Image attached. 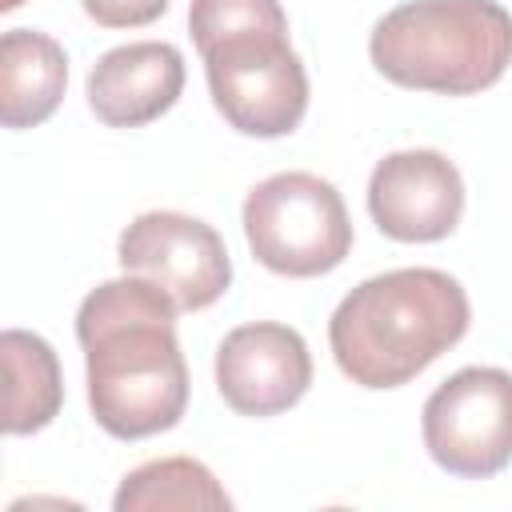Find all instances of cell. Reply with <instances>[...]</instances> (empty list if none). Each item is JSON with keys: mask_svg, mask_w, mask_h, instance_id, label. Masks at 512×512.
<instances>
[{"mask_svg": "<svg viewBox=\"0 0 512 512\" xmlns=\"http://www.w3.org/2000/svg\"><path fill=\"white\" fill-rule=\"evenodd\" d=\"M312 384V356L296 328L256 320L232 328L216 348V388L240 416H280Z\"/></svg>", "mask_w": 512, "mask_h": 512, "instance_id": "9", "label": "cell"}, {"mask_svg": "<svg viewBox=\"0 0 512 512\" xmlns=\"http://www.w3.org/2000/svg\"><path fill=\"white\" fill-rule=\"evenodd\" d=\"M88 108L108 128H140L164 116L184 92V56L168 40L108 48L88 68Z\"/></svg>", "mask_w": 512, "mask_h": 512, "instance_id": "10", "label": "cell"}, {"mask_svg": "<svg viewBox=\"0 0 512 512\" xmlns=\"http://www.w3.org/2000/svg\"><path fill=\"white\" fill-rule=\"evenodd\" d=\"M368 56L400 88L472 96L512 64V12L496 0H404L376 20Z\"/></svg>", "mask_w": 512, "mask_h": 512, "instance_id": "4", "label": "cell"}, {"mask_svg": "<svg viewBox=\"0 0 512 512\" xmlns=\"http://www.w3.org/2000/svg\"><path fill=\"white\" fill-rule=\"evenodd\" d=\"M176 300L148 276L96 284L76 312L88 408L116 440H144L180 424L188 364L176 340Z\"/></svg>", "mask_w": 512, "mask_h": 512, "instance_id": "1", "label": "cell"}, {"mask_svg": "<svg viewBox=\"0 0 512 512\" xmlns=\"http://www.w3.org/2000/svg\"><path fill=\"white\" fill-rule=\"evenodd\" d=\"M68 84L64 48L36 28H8L0 36V124L36 128L44 124Z\"/></svg>", "mask_w": 512, "mask_h": 512, "instance_id": "11", "label": "cell"}, {"mask_svg": "<svg viewBox=\"0 0 512 512\" xmlns=\"http://www.w3.org/2000/svg\"><path fill=\"white\" fill-rule=\"evenodd\" d=\"M0 360H4V432L28 436L48 428L64 404V376L52 344L36 332L4 328Z\"/></svg>", "mask_w": 512, "mask_h": 512, "instance_id": "12", "label": "cell"}, {"mask_svg": "<svg viewBox=\"0 0 512 512\" xmlns=\"http://www.w3.org/2000/svg\"><path fill=\"white\" fill-rule=\"evenodd\" d=\"M188 32L212 104L236 132L276 140L304 120L308 72L288 44L280 0H192Z\"/></svg>", "mask_w": 512, "mask_h": 512, "instance_id": "3", "label": "cell"}, {"mask_svg": "<svg viewBox=\"0 0 512 512\" xmlns=\"http://www.w3.org/2000/svg\"><path fill=\"white\" fill-rule=\"evenodd\" d=\"M100 28H144L168 12L172 0H80Z\"/></svg>", "mask_w": 512, "mask_h": 512, "instance_id": "14", "label": "cell"}, {"mask_svg": "<svg viewBox=\"0 0 512 512\" xmlns=\"http://www.w3.org/2000/svg\"><path fill=\"white\" fill-rule=\"evenodd\" d=\"M468 292L440 268H392L360 280L328 320L336 368L360 388H400L464 340Z\"/></svg>", "mask_w": 512, "mask_h": 512, "instance_id": "2", "label": "cell"}, {"mask_svg": "<svg viewBox=\"0 0 512 512\" xmlns=\"http://www.w3.org/2000/svg\"><path fill=\"white\" fill-rule=\"evenodd\" d=\"M124 272L156 280L180 312L216 304L232 284V260L220 232L188 212H140L116 244Z\"/></svg>", "mask_w": 512, "mask_h": 512, "instance_id": "7", "label": "cell"}, {"mask_svg": "<svg viewBox=\"0 0 512 512\" xmlns=\"http://www.w3.org/2000/svg\"><path fill=\"white\" fill-rule=\"evenodd\" d=\"M240 220L252 256L276 276H324L352 252L348 208L336 184L316 172H276L252 184Z\"/></svg>", "mask_w": 512, "mask_h": 512, "instance_id": "5", "label": "cell"}, {"mask_svg": "<svg viewBox=\"0 0 512 512\" xmlns=\"http://www.w3.org/2000/svg\"><path fill=\"white\" fill-rule=\"evenodd\" d=\"M24 0H0V12H12V8H20Z\"/></svg>", "mask_w": 512, "mask_h": 512, "instance_id": "15", "label": "cell"}, {"mask_svg": "<svg viewBox=\"0 0 512 512\" xmlns=\"http://www.w3.org/2000/svg\"><path fill=\"white\" fill-rule=\"evenodd\" d=\"M116 512H228L232 496L220 488L208 464L192 456H164L132 468L116 496Z\"/></svg>", "mask_w": 512, "mask_h": 512, "instance_id": "13", "label": "cell"}, {"mask_svg": "<svg viewBox=\"0 0 512 512\" xmlns=\"http://www.w3.org/2000/svg\"><path fill=\"white\" fill-rule=\"evenodd\" d=\"M420 436L428 456L460 480L504 472L512 460V372L480 364L452 372L424 400Z\"/></svg>", "mask_w": 512, "mask_h": 512, "instance_id": "6", "label": "cell"}, {"mask_svg": "<svg viewBox=\"0 0 512 512\" xmlns=\"http://www.w3.org/2000/svg\"><path fill=\"white\" fill-rule=\"evenodd\" d=\"M368 212L388 240L432 244L456 232L464 216L460 168L436 148H404L376 160L368 176Z\"/></svg>", "mask_w": 512, "mask_h": 512, "instance_id": "8", "label": "cell"}]
</instances>
